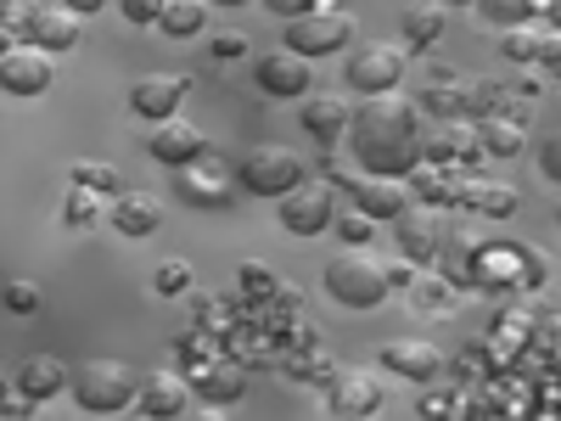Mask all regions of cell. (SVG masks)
Masks as SVG:
<instances>
[{
  "mask_svg": "<svg viewBox=\"0 0 561 421\" xmlns=\"http://www.w3.org/2000/svg\"><path fill=\"white\" fill-rule=\"evenodd\" d=\"M348 152L365 174H410L421 163V118L404 96H365L348 107Z\"/></svg>",
  "mask_w": 561,
  "mask_h": 421,
  "instance_id": "1",
  "label": "cell"
},
{
  "mask_svg": "<svg viewBox=\"0 0 561 421\" xmlns=\"http://www.w3.org/2000/svg\"><path fill=\"white\" fill-rule=\"evenodd\" d=\"M68 394L90 416H118L140 399V371L124 360H84L79 371H68Z\"/></svg>",
  "mask_w": 561,
  "mask_h": 421,
  "instance_id": "2",
  "label": "cell"
},
{
  "mask_svg": "<svg viewBox=\"0 0 561 421\" xmlns=\"http://www.w3.org/2000/svg\"><path fill=\"white\" fill-rule=\"evenodd\" d=\"M325 293H332V304H343V309H377L382 298H388V264L377 259V253H365V248H343L332 264H325Z\"/></svg>",
  "mask_w": 561,
  "mask_h": 421,
  "instance_id": "3",
  "label": "cell"
},
{
  "mask_svg": "<svg viewBox=\"0 0 561 421\" xmlns=\"http://www.w3.org/2000/svg\"><path fill=\"white\" fill-rule=\"evenodd\" d=\"M354 45V18L343 7H309V12H293L287 23V52L298 57H337Z\"/></svg>",
  "mask_w": 561,
  "mask_h": 421,
  "instance_id": "4",
  "label": "cell"
},
{
  "mask_svg": "<svg viewBox=\"0 0 561 421\" xmlns=\"http://www.w3.org/2000/svg\"><path fill=\"white\" fill-rule=\"evenodd\" d=\"M343 79L359 96H388V90L404 84V45H388V39L354 45L348 62H343Z\"/></svg>",
  "mask_w": 561,
  "mask_h": 421,
  "instance_id": "5",
  "label": "cell"
},
{
  "mask_svg": "<svg viewBox=\"0 0 561 421\" xmlns=\"http://www.w3.org/2000/svg\"><path fill=\"white\" fill-rule=\"evenodd\" d=\"M280 203V230H293V237H320L325 225L337 219V185L332 180H298Z\"/></svg>",
  "mask_w": 561,
  "mask_h": 421,
  "instance_id": "6",
  "label": "cell"
},
{
  "mask_svg": "<svg viewBox=\"0 0 561 421\" xmlns=\"http://www.w3.org/2000/svg\"><path fill=\"white\" fill-rule=\"evenodd\" d=\"M332 185L354 192V208L370 214V219H399L410 208V185L399 174H365L359 163L354 169H332Z\"/></svg>",
  "mask_w": 561,
  "mask_h": 421,
  "instance_id": "7",
  "label": "cell"
},
{
  "mask_svg": "<svg viewBox=\"0 0 561 421\" xmlns=\"http://www.w3.org/2000/svg\"><path fill=\"white\" fill-rule=\"evenodd\" d=\"M237 180L248 185L253 197H287L293 185L304 180V163H298L293 147H253V152L242 158Z\"/></svg>",
  "mask_w": 561,
  "mask_h": 421,
  "instance_id": "8",
  "label": "cell"
},
{
  "mask_svg": "<svg viewBox=\"0 0 561 421\" xmlns=\"http://www.w3.org/2000/svg\"><path fill=\"white\" fill-rule=\"evenodd\" d=\"M253 84L264 90V96H275V102H304L309 84H314V68L298 52H264L253 62Z\"/></svg>",
  "mask_w": 561,
  "mask_h": 421,
  "instance_id": "9",
  "label": "cell"
},
{
  "mask_svg": "<svg viewBox=\"0 0 561 421\" xmlns=\"http://www.w3.org/2000/svg\"><path fill=\"white\" fill-rule=\"evenodd\" d=\"M51 79H57V62H51V52H39L34 39L12 45V52L0 57V90H7V96H45Z\"/></svg>",
  "mask_w": 561,
  "mask_h": 421,
  "instance_id": "10",
  "label": "cell"
},
{
  "mask_svg": "<svg viewBox=\"0 0 561 421\" xmlns=\"http://www.w3.org/2000/svg\"><path fill=\"white\" fill-rule=\"evenodd\" d=\"M393 242L410 264H433V253L444 248V214L433 203H421V208H404L393 219Z\"/></svg>",
  "mask_w": 561,
  "mask_h": 421,
  "instance_id": "11",
  "label": "cell"
},
{
  "mask_svg": "<svg viewBox=\"0 0 561 421\" xmlns=\"http://www.w3.org/2000/svg\"><path fill=\"white\" fill-rule=\"evenodd\" d=\"M147 152H152L163 169H185V163H197V158L208 152V135H203L197 124H185V118H158Z\"/></svg>",
  "mask_w": 561,
  "mask_h": 421,
  "instance_id": "12",
  "label": "cell"
},
{
  "mask_svg": "<svg viewBox=\"0 0 561 421\" xmlns=\"http://www.w3.org/2000/svg\"><path fill=\"white\" fill-rule=\"evenodd\" d=\"M185 90H192V84H185L180 73H147V79H135L129 84V113L135 118H174V107L185 102Z\"/></svg>",
  "mask_w": 561,
  "mask_h": 421,
  "instance_id": "13",
  "label": "cell"
},
{
  "mask_svg": "<svg viewBox=\"0 0 561 421\" xmlns=\"http://www.w3.org/2000/svg\"><path fill=\"white\" fill-rule=\"evenodd\" d=\"M382 371H393V377L404 383H438L444 377V354L433 343H415V338H393L382 349Z\"/></svg>",
  "mask_w": 561,
  "mask_h": 421,
  "instance_id": "14",
  "label": "cell"
},
{
  "mask_svg": "<svg viewBox=\"0 0 561 421\" xmlns=\"http://www.w3.org/2000/svg\"><path fill=\"white\" fill-rule=\"evenodd\" d=\"M180 174V197L192 203V208H225L230 203V180H225V169L203 152L197 163H185V169H174Z\"/></svg>",
  "mask_w": 561,
  "mask_h": 421,
  "instance_id": "15",
  "label": "cell"
},
{
  "mask_svg": "<svg viewBox=\"0 0 561 421\" xmlns=\"http://www.w3.org/2000/svg\"><path fill=\"white\" fill-rule=\"evenodd\" d=\"M12 383H18V394H28L34 405H45V399H57V394L68 388V365H62L57 354H28V360L12 371Z\"/></svg>",
  "mask_w": 561,
  "mask_h": 421,
  "instance_id": "16",
  "label": "cell"
},
{
  "mask_svg": "<svg viewBox=\"0 0 561 421\" xmlns=\"http://www.w3.org/2000/svg\"><path fill=\"white\" fill-rule=\"evenodd\" d=\"M163 225V208H158V197L152 192H118L113 197V230L118 237H152V230Z\"/></svg>",
  "mask_w": 561,
  "mask_h": 421,
  "instance_id": "17",
  "label": "cell"
},
{
  "mask_svg": "<svg viewBox=\"0 0 561 421\" xmlns=\"http://www.w3.org/2000/svg\"><path fill=\"white\" fill-rule=\"evenodd\" d=\"M332 410L337 416H377L382 410V383L370 377V371H337V383H332Z\"/></svg>",
  "mask_w": 561,
  "mask_h": 421,
  "instance_id": "18",
  "label": "cell"
},
{
  "mask_svg": "<svg viewBox=\"0 0 561 421\" xmlns=\"http://www.w3.org/2000/svg\"><path fill=\"white\" fill-rule=\"evenodd\" d=\"M79 34H84V29H79V12H73V7H45L39 23H34V45H39V52H51V57L73 52Z\"/></svg>",
  "mask_w": 561,
  "mask_h": 421,
  "instance_id": "19",
  "label": "cell"
},
{
  "mask_svg": "<svg viewBox=\"0 0 561 421\" xmlns=\"http://www.w3.org/2000/svg\"><path fill=\"white\" fill-rule=\"evenodd\" d=\"M421 158L427 163H455V158H478V129H466V124H444L433 135H421Z\"/></svg>",
  "mask_w": 561,
  "mask_h": 421,
  "instance_id": "20",
  "label": "cell"
},
{
  "mask_svg": "<svg viewBox=\"0 0 561 421\" xmlns=\"http://www.w3.org/2000/svg\"><path fill=\"white\" fill-rule=\"evenodd\" d=\"M455 203L478 208L489 219H511V214H517V192H511V185H494V180H460L455 185Z\"/></svg>",
  "mask_w": 561,
  "mask_h": 421,
  "instance_id": "21",
  "label": "cell"
},
{
  "mask_svg": "<svg viewBox=\"0 0 561 421\" xmlns=\"http://www.w3.org/2000/svg\"><path fill=\"white\" fill-rule=\"evenodd\" d=\"M147 416L169 421V416H185L192 410V388H185L180 377H152V383H140V399H135Z\"/></svg>",
  "mask_w": 561,
  "mask_h": 421,
  "instance_id": "22",
  "label": "cell"
},
{
  "mask_svg": "<svg viewBox=\"0 0 561 421\" xmlns=\"http://www.w3.org/2000/svg\"><path fill=\"white\" fill-rule=\"evenodd\" d=\"M304 129L332 147V140L348 129V102L343 96H304Z\"/></svg>",
  "mask_w": 561,
  "mask_h": 421,
  "instance_id": "23",
  "label": "cell"
},
{
  "mask_svg": "<svg viewBox=\"0 0 561 421\" xmlns=\"http://www.w3.org/2000/svg\"><path fill=\"white\" fill-rule=\"evenodd\" d=\"M404 185H410V197L433 203V208L455 203V174H449V163H427V158H421V163L404 174Z\"/></svg>",
  "mask_w": 561,
  "mask_h": 421,
  "instance_id": "24",
  "label": "cell"
},
{
  "mask_svg": "<svg viewBox=\"0 0 561 421\" xmlns=\"http://www.w3.org/2000/svg\"><path fill=\"white\" fill-rule=\"evenodd\" d=\"M421 107H433L438 118H460V113H478V84H455V79H438L421 90Z\"/></svg>",
  "mask_w": 561,
  "mask_h": 421,
  "instance_id": "25",
  "label": "cell"
},
{
  "mask_svg": "<svg viewBox=\"0 0 561 421\" xmlns=\"http://www.w3.org/2000/svg\"><path fill=\"white\" fill-rule=\"evenodd\" d=\"M478 152H483V158H517V152H523V124L489 113V118L478 124Z\"/></svg>",
  "mask_w": 561,
  "mask_h": 421,
  "instance_id": "26",
  "label": "cell"
},
{
  "mask_svg": "<svg viewBox=\"0 0 561 421\" xmlns=\"http://www.w3.org/2000/svg\"><path fill=\"white\" fill-rule=\"evenodd\" d=\"M545 29H534V23H511V29H500V57L505 62H545Z\"/></svg>",
  "mask_w": 561,
  "mask_h": 421,
  "instance_id": "27",
  "label": "cell"
},
{
  "mask_svg": "<svg viewBox=\"0 0 561 421\" xmlns=\"http://www.w3.org/2000/svg\"><path fill=\"white\" fill-rule=\"evenodd\" d=\"M197 394H203L208 405H237V399L248 394V371H242V365H208L203 377H197Z\"/></svg>",
  "mask_w": 561,
  "mask_h": 421,
  "instance_id": "28",
  "label": "cell"
},
{
  "mask_svg": "<svg viewBox=\"0 0 561 421\" xmlns=\"http://www.w3.org/2000/svg\"><path fill=\"white\" fill-rule=\"evenodd\" d=\"M158 29H163L169 39H192V34H203V29H208V0H163Z\"/></svg>",
  "mask_w": 561,
  "mask_h": 421,
  "instance_id": "29",
  "label": "cell"
},
{
  "mask_svg": "<svg viewBox=\"0 0 561 421\" xmlns=\"http://www.w3.org/2000/svg\"><path fill=\"white\" fill-rule=\"evenodd\" d=\"M399 34H404L410 52H427V45H438V34H444V12L438 7H415V12L399 18Z\"/></svg>",
  "mask_w": 561,
  "mask_h": 421,
  "instance_id": "30",
  "label": "cell"
},
{
  "mask_svg": "<svg viewBox=\"0 0 561 421\" xmlns=\"http://www.w3.org/2000/svg\"><path fill=\"white\" fill-rule=\"evenodd\" d=\"M39 12V0H0V29H12V39H34Z\"/></svg>",
  "mask_w": 561,
  "mask_h": 421,
  "instance_id": "31",
  "label": "cell"
},
{
  "mask_svg": "<svg viewBox=\"0 0 561 421\" xmlns=\"http://www.w3.org/2000/svg\"><path fill=\"white\" fill-rule=\"evenodd\" d=\"M152 287H158V298H180V293L197 287V275H192V264H185V259H163L158 275H152Z\"/></svg>",
  "mask_w": 561,
  "mask_h": 421,
  "instance_id": "32",
  "label": "cell"
},
{
  "mask_svg": "<svg viewBox=\"0 0 561 421\" xmlns=\"http://www.w3.org/2000/svg\"><path fill=\"white\" fill-rule=\"evenodd\" d=\"M478 12H483L489 23L511 29V23H528V18H539V0H478Z\"/></svg>",
  "mask_w": 561,
  "mask_h": 421,
  "instance_id": "33",
  "label": "cell"
},
{
  "mask_svg": "<svg viewBox=\"0 0 561 421\" xmlns=\"http://www.w3.org/2000/svg\"><path fill=\"white\" fill-rule=\"evenodd\" d=\"M237 287L248 298H275V270L259 264V259H248V264H237Z\"/></svg>",
  "mask_w": 561,
  "mask_h": 421,
  "instance_id": "34",
  "label": "cell"
},
{
  "mask_svg": "<svg viewBox=\"0 0 561 421\" xmlns=\"http://www.w3.org/2000/svg\"><path fill=\"white\" fill-rule=\"evenodd\" d=\"M293 377L325 388V383H337V365H332V360H320V354H314V360H293Z\"/></svg>",
  "mask_w": 561,
  "mask_h": 421,
  "instance_id": "35",
  "label": "cell"
},
{
  "mask_svg": "<svg viewBox=\"0 0 561 421\" xmlns=\"http://www.w3.org/2000/svg\"><path fill=\"white\" fill-rule=\"evenodd\" d=\"M73 180H79V185H90V192H113V197H118V174H113L107 163H79V169H73Z\"/></svg>",
  "mask_w": 561,
  "mask_h": 421,
  "instance_id": "36",
  "label": "cell"
},
{
  "mask_svg": "<svg viewBox=\"0 0 561 421\" xmlns=\"http://www.w3.org/2000/svg\"><path fill=\"white\" fill-rule=\"evenodd\" d=\"M539 174H545L550 185H561V129H550V135L539 140Z\"/></svg>",
  "mask_w": 561,
  "mask_h": 421,
  "instance_id": "37",
  "label": "cell"
},
{
  "mask_svg": "<svg viewBox=\"0 0 561 421\" xmlns=\"http://www.w3.org/2000/svg\"><path fill=\"white\" fill-rule=\"evenodd\" d=\"M102 192H90V185H79V192L68 197V225H90V219H96L102 214V203H96Z\"/></svg>",
  "mask_w": 561,
  "mask_h": 421,
  "instance_id": "38",
  "label": "cell"
},
{
  "mask_svg": "<svg viewBox=\"0 0 561 421\" xmlns=\"http://www.w3.org/2000/svg\"><path fill=\"white\" fill-rule=\"evenodd\" d=\"M410 298H415L421 309H449V287H444V281H438V275H421Z\"/></svg>",
  "mask_w": 561,
  "mask_h": 421,
  "instance_id": "39",
  "label": "cell"
},
{
  "mask_svg": "<svg viewBox=\"0 0 561 421\" xmlns=\"http://www.w3.org/2000/svg\"><path fill=\"white\" fill-rule=\"evenodd\" d=\"M7 309L12 315H34L39 309V287H34V281H12V287H7Z\"/></svg>",
  "mask_w": 561,
  "mask_h": 421,
  "instance_id": "40",
  "label": "cell"
},
{
  "mask_svg": "<svg viewBox=\"0 0 561 421\" xmlns=\"http://www.w3.org/2000/svg\"><path fill=\"white\" fill-rule=\"evenodd\" d=\"M332 225H337V237L354 242V248L370 237V230H377V219H370V214H348V219H332Z\"/></svg>",
  "mask_w": 561,
  "mask_h": 421,
  "instance_id": "41",
  "label": "cell"
},
{
  "mask_svg": "<svg viewBox=\"0 0 561 421\" xmlns=\"http://www.w3.org/2000/svg\"><path fill=\"white\" fill-rule=\"evenodd\" d=\"M214 57H219V62H225V57H248V34H242V29L214 34Z\"/></svg>",
  "mask_w": 561,
  "mask_h": 421,
  "instance_id": "42",
  "label": "cell"
},
{
  "mask_svg": "<svg viewBox=\"0 0 561 421\" xmlns=\"http://www.w3.org/2000/svg\"><path fill=\"white\" fill-rule=\"evenodd\" d=\"M118 7H124L129 23H158L163 18V0H118Z\"/></svg>",
  "mask_w": 561,
  "mask_h": 421,
  "instance_id": "43",
  "label": "cell"
},
{
  "mask_svg": "<svg viewBox=\"0 0 561 421\" xmlns=\"http://www.w3.org/2000/svg\"><path fill=\"white\" fill-rule=\"evenodd\" d=\"M539 12H545L550 34H561V0H539Z\"/></svg>",
  "mask_w": 561,
  "mask_h": 421,
  "instance_id": "44",
  "label": "cell"
},
{
  "mask_svg": "<svg viewBox=\"0 0 561 421\" xmlns=\"http://www.w3.org/2000/svg\"><path fill=\"white\" fill-rule=\"evenodd\" d=\"M545 62H550V73H561V34L545 39Z\"/></svg>",
  "mask_w": 561,
  "mask_h": 421,
  "instance_id": "45",
  "label": "cell"
},
{
  "mask_svg": "<svg viewBox=\"0 0 561 421\" xmlns=\"http://www.w3.org/2000/svg\"><path fill=\"white\" fill-rule=\"evenodd\" d=\"M62 7H73L79 18H90V12H102V7H107V0H62Z\"/></svg>",
  "mask_w": 561,
  "mask_h": 421,
  "instance_id": "46",
  "label": "cell"
},
{
  "mask_svg": "<svg viewBox=\"0 0 561 421\" xmlns=\"http://www.w3.org/2000/svg\"><path fill=\"white\" fill-rule=\"evenodd\" d=\"M12 388H18V383H12V371H0V405L12 399Z\"/></svg>",
  "mask_w": 561,
  "mask_h": 421,
  "instance_id": "47",
  "label": "cell"
},
{
  "mask_svg": "<svg viewBox=\"0 0 561 421\" xmlns=\"http://www.w3.org/2000/svg\"><path fill=\"white\" fill-rule=\"evenodd\" d=\"M12 45H18V39H12V29H0V57H7V52H12Z\"/></svg>",
  "mask_w": 561,
  "mask_h": 421,
  "instance_id": "48",
  "label": "cell"
},
{
  "mask_svg": "<svg viewBox=\"0 0 561 421\" xmlns=\"http://www.w3.org/2000/svg\"><path fill=\"white\" fill-rule=\"evenodd\" d=\"M208 7H242V0H208Z\"/></svg>",
  "mask_w": 561,
  "mask_h": 421,
  "instance_id": "49",
  "label": "cell"
},
{
  "mask_svg": "<svg viewBox=\"0 0 561 421\" xmlns=\"http://www.w3.org/2000/svg\"><path fill=\"white\" fill-rule=\"evenodd\" d=\"M455 7H466V0H455Z\"/></svg>",
  "mask_w": 561,
  "mask_h": 421,
  "instance_id": "50",
  "label": "cell"
}]
</instances>
